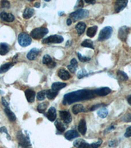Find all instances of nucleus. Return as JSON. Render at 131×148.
Instances as JSON below:
<instances>
[{"label":"nucleus","instance_id":"1","mask_svg":"<svg viewBox=\"0 0 131 148\" xmlns=\"http://www.w3.org/2000/svg\"><path fill=\"white\" fill-rule=\"evenodd\" d=\"M96 96L94 90H80L77 91L69 93L65 95L64 98V103L71 104L76 101L89 99Z\"/></svg>","mask_w":131,"mask_h":148},{"label":"nucleus","instance_id":"2","mask_svg":"<svg viewBox=\"0 0 131 148\" xmlns=\"http://www.w3.org/2000/svg\"><path fill=\"white\" fill-rule=\"evenodd\" d=\"M48 29L45 27L36 28L31 32L30 37L33 38L35 40H39L48 34Z\"/></svg>","mask_w":131,"mask_h":148},{"label":"nucleus","instance_id":"3","mask_svg":"<svg viewBox=\"0 0 131 148\" xmlns=\"http://www.w3.org/2000/svg\"><path fill=\"white\" fill-rule=\"evenodd\" d=\"M89 15V12L86 9H80L75 11L73 13L70 14L71 18L73 19V21H76L80 19H83L87 17Z\"/></svg>","mask_w":131,"mask_h":148},{"label":"nucleus","instance_id":"4","mask_svg":"<svg viewBox=\"0 0 131 148\" xmlns=\"http://www.w3.org/2000/svg\"><path fill=\"white\" fill-rule=\"evenodd\" d=\"M18 44L22 47H26L30 46L32 43V38L30 36L25 32H22L18 35Z\"/></svg>","mask_w":131,"mask_h":148},{"label":"nucleus","instance_id":"5","mask_svg":"<svg viewBox=\"0 0 131 148\" xmlns=\"http://www.w3.org/2000/svg\"><path fill=\"white\" fill-rule=\"evenodd\" d=\"M113 29L111 27H106L102 29L98 36L99 41H104L109 39L112 34Z\"/></svg>","mask_w":131,"mask_h":148},{"label":"nucleus","instance_id":"6","mask_svg":"<svg viewBox=\"0 0 131 148\" xmlns=\"http://www.w3.org/2000/svg\"><path fill=\"white\" fill-rule=\"evenodd\" d=\"M64 41L62 36L59 35H52L50 36L44 38L42 40L43 44H60Z\"/></svg>","mask_w":131,"mask_h":148},{"label":"nucleus","instance_id":"7","mask_svg":"<svg viewBox=\"0 0 131 148\" xmlns=\"http://www.w3.org/2000/svg\"><path fill=\"white\" fill-rule=\"evenodd\" d=\"M17 138L19 144L24 148L28 147L30 145V141L28 137L26 136L22 132H18L17 134Z\"/></svg>","mask_w":131,"mask_h":148},{"label":"nucleus","instance_id":"8","mask_svg":"<svg viewBox=\"0 0 131 148\" xmlns=\"http://www.w3.org/2000/svg\"><path fill=\"white\" fill-rule=\"evenodd\" d=\"M130 32V28L127 26L121 27L118 31V38L123 42H126Z\"/></svg>","mask_w":131,"mask_h":148},{"label":"nucleus","instance_id":"9","mask_svg":"<svg viewBox=\"0 0 131 148\" xmlns=\"http://www.w3.org/2000/svg\"><path fill=\"white\" fill-rule=\"evenodd\" d=\"M127 0H117L115 3V11L116 13H119L123 10L127 5Z\"/></svg>","mask_w":131,"mask_h":148},{"label":"nucleus","instance_id":"10","mask_svg":"<svg viewBox=\"0 0 131 148\" xmlns=\"http://www.w3.org/2000/svg\"><path fill=\"white\" fill-rule=\"evenodd\" d=\"M60 116L62 120L64 123L67 124L71 123V120H72L71 114L70 113V112L67 111H60Z\"/></svg>","mask_w":131,"mask_h":148},{"label":"nucleus","instance_id":"11","mask_svg":"<svg viewBox=\"0 0 131 148\" xmlns=\"http://www.w3.org/2000/svg\"><path fill=\"white\" fill-rule=\"evenodd\" d=\"M94 91L95 94H96V95H98V96H106V95L109 94L111 92V89L107 87H104L94 90Z\"/></svg>","mask_w":131,"mask_h":148},{"label":"nucleus","instance_id":"12","mask_svg":"<svg viewBox=\"0 0 131 148\" xmlns=\"http://www.w3.org/2000/svg\"><path fill=\"white\" fill-rule=\"evenodd\" d=\"M0 17H1L2 20L7 23H12L15 20V16H14L13 14L6 13V12L4 11L0 13Z\"/></svg>","mask_w":131,"mask_h":148},{"label":"nucleus","instance_id":"13","mask_svg":"<svg viewBox=\"0 0 131 148\" xmlns=\"http://www.w3.org/2000/svg\"><path fill=\"white\" fill-rule=\"evenodd\" d=\"M74 147L77 148H90V144L83 139H77L73 142Z\"/></svg>","mask_w":131,"mask_h":148},{"label":"nucleus","instance_id":"14","mask_svg":"<svg viewBox=\"0 0 131 148\" xmlns=\"http://www.w3.org/2000/svg\"><path fill=\"white\" fill-rule=\"evenodd\" d=\"M46 116L49 121H51L52 122L55 121L56 117V109L54 108V107H51V108L49 109V111H47Z\"/></svg>","mask_w":131,"mask_h":148},{"label":"nucleus","instance_id":"15","mask_svg":"<svg viewBox=\"0 0 131 148\" xmlns=\"http://www.w3.org/2000/svg\"><path fill=\"white\" fill-rule=\"evenodd\" d=\"M58 76L61 78L62 80H69L71 77L70 73L64 69H61L58 71Z\"/></svg>","mask_w":131,"mask_h":148},{"label":"nucleus","instance_id":"16","mask_svg":"<svg viewBox=\"0 0 131 148\" xmlns=\"http://www.w3.org/2000/svg\"><path fill=\"white\" fill-rule=\"evenodd\" d=\"M79 133L74 130H68L64 134V136H65L66 139H67L68 140H71L73 139H74L75 138L79 137Z\"/></svg>","mask_w":131,"mask_h":148},{"label":"nucleus","instance_id":"17","mask_svg":"<svg viewBox=\"0 0 131 148\" xmlns=\"http://www.w3.org/2000/svg\"><path fill=\"white\" fill-rule=\"evenodd\" d=\"M40 51V50L37 48H33L28 52L27 54V58L30 61H33L36 58Z\"/></svg>","mask_w":131,"mask_h":148},{"label":"nucleus","instance_id":"18","mask_svg":"<svg viewBox=\"0 0 131 148\" xmlns=\"http://www.w3.org/2000/svg\"><path fill=\"white\" fill-rule=\"evenodd\" d=\"M25 95L28 101L30 103L34 102L35 100V93L34 90H30V89H27L25 91Z\"/></svg>","mask_w":131,"mask_h":148},{"label":"nucleus","instance_id":"19","mask_svg":"<svg viewBox=\"0 0 131 148\" xmlns=\"http://www.w3.org/2000/svg\"><path fill=\"white\" fill-rule=\"evenodd\" d=\"M78 130L82 135H85L87 132V126H86V122L84 119L81 120L78 125Z\"/></svg>","mask_w":131,"mask_h":148},{"label":"nucleus","instance_id":"20","mask_svg":"<svg viewBox=\"0 0 131 148\" xmlns=\"http://www.w3.org/2000/svg\"><path fill=\"white\" fill-rule=\"evenodd\" d=\"M35 11L34 9L31 8H27L25 9L23 13V17L25 19H28L30 18L32 16L34 15Z\"/></svg>","mask_w":131,"mask_h":148},{"label":"nucleus","instance_id":"21","mask_svg":"<svg viewBox=\"0 0 131 148\" xmlns=\"http://www.w3.org/2000/svg\"><path fill=\"white\" fill-rule=\"evenodd\" d=\"M85 28H86V25L84 23L80 22L77 24L75 26V29L77 30V32L79 35H81L84 33Z\"/></svg>","mask_w":131,"mask_h":148},{"label":"nucleus","instance_id":"22","mask_svg":"<svg viewBox=\"0 0 131 148\" xmlns=\"http://www.w3.org/2000/svg\"><path fill=\"white\" fill-rule=\"evenodd\" d=\"M66 83H63V82H55L53 83L52 84L51 88L52 90L56 92H58L59 90L62 89V88H65L66 86Z\"/></svg>","mask_w":131,"mask_h":148},{"label":"nucleus","instance_id":"23","mask_svg":"<svg viewBox=\"0 0 131 148\" xmlns=\"http://www.w3.org/2000/svg\"><path fill=\"white\" fill-rule=\"evenodd\" d=\"M9 51V46L6 43H1L0 44V55L5 56Z\"/></svg>","mask_w":131,"mask_h":148},{"label":"nucleus","instance_id":"24","mask_svg":"<svg viewBox=\"0 0 131 148\" xmlns=\"http://www.w3.org/2000/svg\"><path fill=\"white\" fill-rule=\"evenodd\" d=\"M85 111V107L83 106L81 104H77L73 106L72 107V112L73 114H77L79 113H81V112Z\"/></svg>","mask_w":131,"mask_h":148},{"label":"nucleus","instance_id":"25","mask_svg":"<svg viewBox=\"0 0 131 148\" xmlns=\"http://www.w3.org/2000/svg\"><path fill=\"white\" fill-rule=\"evenodd\" d=\"M15 65V63H7L3 64V65L0 66V73H4L8 71L12 66Z\"/></svg>","mask_w":131,"mask_h":148},{"label":"nucleus","instance_id":"26","mask_svg":"<svg viewBox=\"0 0 131 148\" xmlns=\"http://www.w3.org/2000/svg\"><path fill=\"white\" fill-rule=\"evenodd\" d=\"M98 30V27L96 26H93V27H90L87 29V35L90 38L94 37L96 34Z\"/></svg>","mask_w":131,"mask_h":148},{"label":"nucleus","instance_id":"27","mask_svg":"<svg viewBox=\"0 0 131 148\" xmlns=\"http://www.w3.org/2000/svg\"><path fill=\"white\" fill-rule=\"evenodd\" d=\"M5 112L7 116L8 119H9V121H10L11 122H14L16 121L15 114L10 110V109L5 108Z\"/></svg>","mask_w":131,"mask_h":148},{"label":"nucleus","instance_id":"28","mask_svg":"<svg viewBox=\"0 0 131 148\" xmlns=\"http://www.w3.org/2000/svg\"><path fill=\"white\" fill-rule=\"evenodd\" d=\"M58 95V92L54 91L52 90H48L46 91V95L47 98L49 99H53L56 97Z\"/></svg>","mask_w":131,"mask_h":148},{"label":"nucleus","instance_id":"29","mask_svg":"<svg viewBox=\"0 0 131 148\" xmlns=\"http://www.w3.org/2000/svg\"><path fill=\"white\" fill-rule=\"evenodd\" d=\"M117 75L118 79L121 81L127 80L128 78L127 74L121 71H118L117 72Z\"/></svg>","mask_w":131,"mask_h":148},{"label":"nucleus","instance_id":"30","mask_svg":"<svg viewBox=\"0 0 131 148\" xmlns=\"http://www.w3.org/2000/svg\"><path fill=\"white\" fill-rule=\"evenodd\" d=\"M55 126L59 132H63L66 130V127L64 126V124L62 123V122L60 120H57L55 122Z\"/></svg>","mask_w":131,"mask_h":148},{"label":"nucleus","instance_id":"31","mask_svg":"<svg viewBox=\"0 0 131 148\" xmlns=\"http://www.w3.org/2000/svg\"><path fill=\"white\" fill-rule=\"evenodd\" d=\"M97 114L100 118H106L108 114V110L106 108L104 107V108H102L100 109V110L98 111Z\"/></svg>","mask_w":131,"mask_h":148},{"label":"nucleus","instance_id":"32","mask_svg":"<svg viewBox=\"0 0 131 148\" xmlns=\"http://www.w3.org/2000/svg\"><path fill=\"white\" fill-rule=\"evenodd\" d=\"M52 62H53V61H52L51 56H49V55H45L43 57V63L44 65L49 66Z\"/></svg>","mask_w":131,"mask_h":148},{"label":"nucleus","instance_id":"33","mask_svg":"<svg viewBox=\"0 0 131 148\" xmlns=\"http://www.w3.org/2000/svg\"><path fill=\"white\" fill-rule=\"evenodd\" d=\"M81 46L85 47H89V48L94 49L93 42L90 40H85L81 43Z\"/></svg>","mask_w":131,"mask_h":148},{"label":"nucleus","instance_id":"34","mask_svg":"<svg viewBox=\"0 0 131 148\" xmlns=\"http://www.w3.org/2000/svg\"><path fill=\"white\" fill-rule=\"evenodd\" d=\"M47 106H48V103H47V102L42 103L39 104V106H37V111L39 112V113H43L45 111V110H46Z\"/></svg>","mask_w":131,"mask_h":148},{"label":"nucleus","instance_id":"35","mask_svg":"<svg viewBox=\"0 0 131 148\" xmlns=\"http://www.w3.org/2000/svg\"><path fill=\"white\" fill-rule=\"evenodd\" d=\"M45 95H46V91L45 90H42L41 92H39L37 94V99L39 101H42L45 99Z\"/></svg>","mask_w":131,"mask_h":148},{"label":"nucleus","instance_id":"36","mask_svg":"<svg viewBox=\"0 0 131 148\" xmlns=\"http://www.w3.org/2000/svg\"><path fill=\"white\" fill-rule=\"evenodd\" d=\"M77 56H78L79 59V61L81 62H87L88 61L90 60V58H89V57L83 56L82 55H81L80 53H77Z\"/></svg>","mask_w":131,"mask_h":148},{"label":"nucleus","instance_id":"37","mask_svg":"<svg viewBox=\"0 0 131 148\" xmlns=\"http://www.w3.org/2000/svg\"><path fill=\"white\" fill-rule=\"evenodd\" d=\"M87 72L85 70V69H82V70L79 71L77 73V76H78L79 78H83L84 76H87Z\"/></svg>","mask_w":131,"mask_h":148},{"label":"nucleus","instance_id":"38","mask_svg":"<svg viewBox=\"0 0 131 148\" xmlns=\"http://www.w3.org/2000/svg\"><path fill=\"white\" fill-rule=\"evenodd\" d=\"M102 143V140H99L97 142H94L93 144H90V148H98L100 146L101 144Z\"/></svg>","mask_w":131,"mask_h":148},{"label":"nucleus","instance_id":"39","mask_svg":"<svg viewBox=\"0 0 131 148\" xmlns=\"http://www.w3.org/2000/svg\"><path fill=\"white\" fill-rule=\"evenodd\" d=\"M122 121L125 123H130L131 122V114H127L126 115L123 116Z\"/></svg>","mask_w":131,"mask_h":148},{"label":"nucleus","instance_id":"40","mask_svg":"<svg viewBox=\"0 0 131 148\" xmlns=\"http://www.w3.org/2000/svg\"><path fill=\"white\" fill-rule=\"evenodd\" d=\"M1 7L2 8L8 9L10 8V3L7 1H2L1 2Z\"/></svg>","mask_w":131,"mask_h":148},{"label":"nucleus","instance_id":"41","mask_svg":"<svg viewBox=\"0 0 131 148\" xmlns=\"http://www.w3.org/2000/svg\"><path fill=\"white\" fill-rule=\"evenodd\" d=\"M77 66L72 65H71V64H70V65L68 66V69H69V71H70L71 73H74L75 72L76 69H77Z\"/></svg>","mask_w":131,"mask_h":148},{"label":"nucleus","instance_id":"42","mask_svg":"<svg viewBox=\"0 0 131 148\" xmlns=\"http://www.w3.org/2000/svg\"><path fill=\"white\" fill-rule=\"evenodd\" d=\"M125 136L126 138H129L131 137V126L127 128V129L126 130V132L125 133Z\"/></svg>","mask_w":131,"mask_h":148},{"label":"nucleus","instance_id":"43","mask_svg":"<svg viewBox=\"0 0 131 148\" xmlns=\"http://www.w3.org/2000/svg\"><path fill=\"white\" fill-rule=\"evenodd\" d=\"M70 63H71V65H74V66H78L77 61L75 58L71 59V61H70Z\"/></svg>","mask_w":131,"mask_h":148},{"label":"nucleus","instance_id":"44","mask_svg":"<svg viewBox=\"0 0 131 148\" xmlns=\"http://www.w3.org/2000/svg\"><path fill=\"white\" fill-rule=\"evenodd\" d=\"M0 132H1V133L5 132V134H7L8 137H9V136L8 134V132H7V130L6 129V128L5 127V126H3V127L0 128Z\"/></svg>","mask_w":131,"mask_h":148},{"label":"nucleus","instance_id":"45","mask_svg":"<svg viewBox=\"0 0 131 148\" xmlns=\"http://www.w3.org/2000/svg\"><path fill=\"white\" fill-rule=\"evenodd\" d=\"M2 103H3V106L5 107V108H9V104L7 101L3 97H2Z\"/></svg>","mask_w":131,"mask_h":148},{"label":"nucleus","instance_id":"46","mask_svg":"<svg viewBox=\"0 0 131 148\" xmlns=\"http://www.w3.org/2000/svg\"><path fill=\"white\" fill-rule=\"evenodd\" d=\"M116 145H117L116 141H110V142H109V147H114V146H115Z\"/></svg>","mask_w":131,"mask_h":148},{"label":"nucleus","instance_id":"47","mask_svg":"<svg viewBox=\"0 0 131 148\" xmlns=\"http://www.w3.org/2000/svg\"><path fill=\"white\" fill-rule=\"evenodd\" d=\"M102 106V104H98V105H96V106H94L92 107V108L90 109V111H94L95 109H97V108H99L100 107H101Z\"/></svg>","mask_w":131,"mask_h":148},{"label":"nucleus","instance_id":"48","mask_svg":"<svg viewBox=\"0 0 131 148\" xmlns=\"http://www.w3.org/2000/svg\"><path fill=\"white\" fill-rule=\"evenodd\" d=\"M83 2L82 1H78L77 4H76L75 8L76 7H81V6L83 7Z\"/></svg>","mask_w":131,"mask_h":148},{"label":"nucleus","instance_id":"49","mask_svg":"<svg viewBox=\"0 0 131 148\" xmlns=\"http://www.w3.org/2000/svg\"><path fill=\"white\" fill-rule=\"evenodd\" d=\"M85 2L87 3H90V4H94L96 3V1L95 0H86Z\"/></svg>","mask_w":131,"mask_h":148},{"label":"nucleus","instance_id":"50","mask_svg":"<svg viewBox=\"0 0 131 148\" xmlns=\"http://www.w3.org/2000/svg\"><path fill=\"white\" fill-rule=\"evenodd\" d=\"M114 128H115V127H114L113 126H110V127H109V128H108V129H106V130H105V132H106L107 131H108V132H109V131L111 130H113V129H114Z\"/></svg>","mask_w":131,"mask_h":148},{"label":"nucleus","instance_id":"51","mask_svg":"<svg viewBox=\"0 0 131 148\" xmlns=\"http://www.w3.org/2000/svg\"><path fill=\"white\" fill-rule=\"evenodd\" d=\"M66 23H67V25L68 26H70L71 25V23H72V20H71V18H68L67 20V22H66Z\"/></svg>","mask_w":131,"mask_h":148},{"label":"nucleus","instance_id":"52","mask_svg":"<svg viewBox=\"0 0 131 148\" xmlns=\"http://www.w3.org/2000/svg\"><path fill=\"white\" fill-rule=\"evenodd\" d=\"M127 101L128 103V104L131 106V95H130L129 96H128L127 97Z\"/></svg>","mask_w":131,"mask_h":148},{"label":"nucleus","instance_id":"53","mask_svg":"<svg viewBox=\"0 0 131 148\" xmlns=\"http://www.w3.org/2000/svg\"><path fill=\"white\" fill-rule=\"evenodd\" d=\"M34 5H35V8H39V7H40V3H35Z\"/></svg>","mask_w":131,"mask_h":148},{"label":"nucleus","instance_id":"54","mask_svg":"<svg viewBox=\"0 0 131 148\" xmlns=\"http://www.w3.org/2000/svg\"><path fill=\"white\" fill-rule=\"evenodd\" d=\"M58 14H59V15H63V14H64V12H62V13H59Z\"/></svg>","mask_w":131,"mask_h":148}]
</instances>
